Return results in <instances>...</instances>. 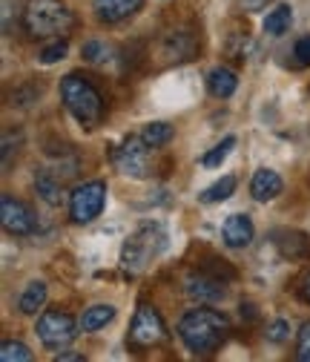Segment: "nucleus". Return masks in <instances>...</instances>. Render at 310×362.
<instances>
[{"mask_svg":"<svg viewBox=\"0 0 310 362\" xmlns=\"http://www.w3.org/2000/svg\"><path fill=\"white\" fill-rule=\"evenodd\" d=\"M75 26V15L64 0H23V29L32 37H64Z\"/></svg>","mask_w":310,"mask_h":362,"instance_id":"obj_2","label":"nucleus"},{"mask_svg":"<svg viewBox=\"0 0 310 362\" xmlns=\"http://www.w3.org/2000/svg\"><path fill=\"white\" fill-rule=\"evenodd\" d=\"M115 320V305H93L86 308L83 316H81V331H101L107 328V322Z\"/></svg>","mask_w":310,"mask_h":362,"instance_id":"obj_18","label":"nucleus"},{"mask_svg":"<svg viewBox=\"0 0 310 362\" xmlns=\"http://www.w3.org/2000/svg\"><path fill=\"white\" fill-rule=\"evenodd\" d=\"M268 4H270V0H242V6H244L247 12H261Z\"/></svg>","mask_w":310,"mask_h":362,"instance_id":"obj_33","label":"nucleus"},{"mask_svg":"<svg viewBox=\"0 0 310 362\" xmlns=\"http://www.w3.org/2000/svg\"><path fill=\"white\" fill-rule=\"evenodd\" d=\"M20 141H23L20 132H6V135H4V170L12 167V153H18Z\"/></svg>","mask_w":310,"mask_h":362,"instance_id":"obj_30","label":"nucleus"},{"mask_svg":"<svg viewBox=\"0 0 310 362\" xmlns=\"http://www.w3.org/2000/svg\"><path fill=\"white\" fill-rule=\"evenodd\" d=\"M290 23H293V9L287 4H279L264 15V32L273 35V37H282L290 29Z\"/></svg>","mask_w":310,"mask_h":362,"instance_id":"obj_20","label":"nucleus"},{"mask_svg":"<svg viewBox=\"0 0 310 362\" xmlns=\"http://www.w3.org/2000/svg\"><path fill=\"white\" fill-rule=\"evenodd\" d=\"M161 52H164V61L169 66L172 64H187L198 52V40H196V35L190 29H172L161 43Z\"/></svg>","mask_w":310,"mask_h":362,"instance_id":"obj_11","label":"nucleus"},{"mask_svg":"<svg viewBox=\"0 0 310 362\" xmlns=\"http://www.w3.org/2000/svg\"><path fill=\"white\" fill-rule=\"evenodd\" d=\"M107 204V185L104 181H86L78 185L69 196V218L75 224H90L104 213Z\"/></svg>","mask_w":310,"mask_h":362,"instance_id":"obj_5","label":"nucleus"},{"mask_svg":"<svg viewBox=\"0 0 310 362\" xmlns=\"http://www.w3.org/2000/svg\"><path fill=\"white\" fill-rule=\"evenodd\" d=\"M293 55L302 66H310V35H302L296 40V47H293Z\"/></svg>","mask_w":310,"mask_h":362,"instance_id":"obj_31","label":"nucleus"},{"mask_svg":"<svg viewBox=\"0 0 310 362\" xmlns=\"http://www.w3.org/2000/svg\"><path fill=\"white\" fill-rule=\"evenodd\" d=\"M40 93H43L40 83H26V86H20L12 93V104L15 107H32L35 101H40Z\"/></svg>","mask_w":310,"mask_h":362,"instance_id":"obj_27","label":"nucleus"},{"mask_svg":"<svg viewBox=\"0 0 310 362\" xmlns=\"http://www.w3.org/2000/svg\"><path fill=\"white\" fill-rule=\"evenodd\" d=\"M264 337H268V342H273V345H282V342L290 337L287 320H273V322L268 325V331H264Z\"/></svg>","mask_w":310,"mask_h":362,"instance_id":"obj_28","label":"nucleus"},{"mask_svg":"<svg viewBox=\"0 0 310 362\" xmlns=\"http://www.w3.org/2000/svg\"><path fill=\"white\" fill-rule=\"evenodd\" d=\"M227 334H230V320L215 308H193L179 320V337L198 356L218 351Z\"/></svg>","mask_w":310,"mask_h":362,"instance_id":"obj_1","label":"nucleus"},{"mask_svg":"<svg viewBox=\"0 0 310 362\" xmlns=\"http://www.w3.org/2000/svg\"><path fill=\"white\" fill-rule=\"evenodd\" d=\"M0 224H4V230L12 233V236H32L37 230L35 213L23 202H18L12 196L0 199Z\"/></svg>","mask_w":310,"mask_h":362,"instance_id":"obj_9","label":"nucleus"},{"mask_svg":"<svg viewBox=\"0 0 310 362\" xmlns=\"http://www.w3.org/2000/svg\"><path fill=\"white\" fill-rule=\"evenodd\" d=\"M83 359V354H75V351H61V354H55V362H81Z\"/></svg>","mask_w":310,"mask_h":362,"instance_id":"obj_34","label":"nucleus"},{"mask_svg":"<svg viewBox=\"0 0 310 362\" xmlns=\"http://www.w3.org/2000/svg\"><path fill=\"white\" fill-rule=\"evenodd\" d=\"M221 236H225V245L227 247H247L256 236V228H253V221L244 216V213H236L225 221V228H221Z\"/></svg>","mask_w":310,"mask_h":362,"instance_id":"obj_14","label":"nucleus"},{"mask_svg":"<svg viewBox=\"0 0 310 362\" xmlns=\"http://www.w3.org/2000/svg\"><path fill=\"white\" fill-rule=\"evenodd\" d=\"M66 52H69L66 40H64V37H55L52 43H47V47H43V49L37 52V61L49 66V64H58V61H64V58H66Z\"/></svg>","mask_w":310,"mask_h":362,"instance_id":"obj_26","label":"nucleus"},{"mask_svg":"<svg viewBox=\"0 0 310 362\" xmlns=\"http://www.w3.org/2000/svg\"><path fill=\"white\" fill-rule=\"evenodd\" d=\"M233 147H236V135H227V139H221V144H215L213 150H207V153L201 156V167H204V170L221 167V164H225V158L233 153Z\"/></svg>","mask_w":310,"mask_h":362,"instance_id":"obj_23","label":"nucleus"},{"mask_svg":"<svg viewBox=\"0 0 310 362\" xmlns=\"http://www.w3.org/2000/svg\"><path fill=\"white\" fill-rule=\"evenodd\" d=\"M236 185H239V181H236V175H221L218 181H215V185H210L201 196H198V202L201 204H215V202H227L233 193H236Z\"/></svg>","mask_w":310,"mask_h":362,"instance_id":"obj_21","label":"nucleus"},{"mask_svg":"<svg viewBox=\"0 0 310 362\" xmlns=\"http://www.w3.org/2000/svg\"><path fill=\"white\" fill-rule=\"evenodd\" d=\"M164 247H167V233H164L161 224L158 221H141L138 230L121 247V264L129 270V274H138V270H144Z\"/></svg>","mask_w":310,"mask_h":362,"instance_id":"obj_4","label":"nucleus"},{"mask_svg":"<svg viewBox=\"0 0 310 362\" xmlns=\"http://www.w3.org/2000/svg\"><path fill=\"white\" fill-rule=\"evenodd\" d=\"M270 242L282 259H293V262L310 259V236L302 230H273Z\"/></svg>","mask_w":310,"mask_h":362,"instance_id":"obj_12","label":"nucleus"},{"mask_svg":"<svg viewBox=\"0 0 310 362\" xmlns=\"http://www.w3.org/2000/svg\"><path fill=\"white\" fill-rule=\"evenodd\" d=\"M221 282H225V279H218V276L210 274V270L198 267V270H193V274H187L184 291H187V296H190L193 302H198V305H213V302L225 299V285H221Z\"/></svg>","mask_w":310,"mask_h":362,"instance_id":"obj_10","label":"nucleus"},{"mask_svg":"<svg viewBox=\"0 0 310 362\" xmlns=\"http://www.w3.org/2000/svg\"><path fill=\"white\" fill-rule=\"evenodd\" d=\"M0 359L4 362H32V351H29V345H23L18 339H4V345H0Z\"/></svg>","mask_w":310,"mask_h":362,"instance_id":"obj_24","label":"nucleus"},{"mask_svg":"<svg viewBox=\"0 0 310 362\" xmlns=\"http://www.w3.org/2000/svg\"><path fill=\"white\" fill-rule=\"evenodd\" d=\"M144 6V0H93V9L101 23H121Z\"/></svg>","mask_w":310,"mask_h":362,"instance_id":"obj_13","label":"nucleus"},{"mask_svg":"<svg viewBox=\"0 0 310 362\" xmlns=\"http://www.w3.org/2000/svg\"><path fill=\"white\" fill-rule=\"evenodd\" d=\"M12 15H18V0H4V32H6V35H9L12 26H15Z\"/></svg>","mask_w":310,"mask_h":362,"instance_id":"obj_32","label":"nucleus"},{"mask_svg":"<svg viewBox=\"0 0 310 362\" xmlns=\"http://www.w3.org/2000/svg\"><path fill=\"white\" fill-rule=\"evenodd\" d=\"M81 55H83L86 64H107V61L112 58V49L107 47L104 40H86L83 49H81Z\"/></svg>","mask_w":310,"mask_h":362,"instance_id":"obj_25","label":"nucleus"},{"mask_svg":"<svg viewBox=\"0 0 310 362\" xmlns=\"http://www.w3.org/2000/svg\"><path fill=\"white\" fill-rule=\"evenodd\" d=\"M302 299H304V302H310V276L302 282Z\"/></svg>","mask_w":310,"mask_h":362,"instance_id":"obj_36","label":"nucleus"},{"mask_svg":"<svg viewBox=\"0 0 310 362\" xmlns=\"http://www.w3.org/2000/svg\"><path fill=\"white\" fill-rule=\"evenodd\" d=\"M150 144L136 135H129V139L112 153V161L118 167V173L129 175V178H147L150 175Z\"/></svg>","mask_w":310,"mask_h":362,"instance_id":"obj_8","label":"nucleus"},{"mask_svg":"<svg viewBox=\"0 0 310 362\" xmlns=\"http://www.w3.org/2000/svg\"><path fill=\"white\" fill-rule=\"evenodd\" d=\"M242 316H244V320H256V316H258V310L253 308V302H242Z\"/></svg>","mask_w":310,"mask_h":362,"instance_id":"obj_35","label":"nucleus"},{"mask_svg":"<svg viewBox=\"0 0 310 362\" xmlns=\"http://www.w3.org/2000/svg\"><path fill=\"white\" fill-rule=\"evenodd\" d=\"M61 98H64V107L72 112V118L81 127H98L101 124V118H104V98H101V93L95 89L93 81H86L78 72L64 75V81H61Z\"/></svg>","mask_w":310,"mask_h":362,"instance_id":"obj_3","label":"nucleus"},{"mask_svg":"<svg viewBox=\"0 0 310 362\" xmlns=\"http://www.w3.org/2000/svg\"><path fill=\"white\" fill-rule=\"evenodd\" d=\"M81 322H75L69 313H64V310H47L37 320V339L47 345V348H64V345H69L72 339H75V334L81 331L78 328Z\"/></svg>","mask_w":310,"mask_h":362,"instance_id":"obj_7","label":"nucleus"},{"mask_svg":"<svg viewBox=\"0 0 310 362\" xmlns=\"http://www.w3.org/2000/svg\"><path fill=\"white\" fill-rule=\"evenodd\" d=\"M43 302H47V282L35 279V282H29V285H26V291L20 293L18 308H20V313L32 316V313H37V310L43 308Z\"/></svg>","mask_w":310,"mask_h":362,"instance_id":"obj_19","label":"nucleus"},{"mask_svg":"<svg viewBox=\"0 0 310 362\" xmlns=\"http://www.w3.org/2000/svg\"><path fill=\"white\" fill-rule=\"evenodd\" d=\"M35 193L47 202L49 207H58L61 199H64V181L49 167H43V170L35 173Z\"/></svg>","mask_w":310,"mask_h":362,"instance_id":"obj_16","label":"nucleus"},{"mask_svg":"<svg viewBox=\"0 0 310 362\" xmlns=\"http://www.w3.org/2000/svg\"><path fill=\"white\" fill-rule=\"evenodd\" d=\"M296 359L299 362H310V322H304L299 328V337H296Z\"/></svg>","mask_w":310,"mask_h":362,"instance_id":"obj_29","label":"nucleus"},{"mask_svg":"<svg viewBox=\"0 0 310 362\" xmlns=\"http://www.w3.org/2000/svg\"><path fill=\"white\" fill-rule=\"evenodd\" d=\"M172 135H175V127L167 124V121H153L141 129V139L150 144V147H164L172 141Z\"/></svg>","mask_w":310,"mask_h":362,"instance_id":"obj_22","label":"nucleus"},{"mask_svg":"<svg viewBox=\"0 0 310 362\" xmlns=\"http://www.w3.org/2000/svg\"><path fill=\"white\" fill-rule=\"evenodd\" d=\"M282 190H285V181H282L279 173H273V170H256V175L250 181V196L256 202H261V204L273 202Z\"/></svg>","mask_w":310,"mask_h":362,"instance_id":"obj_15","label":"nucleus"},{"mask_svg":"<svg viewBox=\"0 0 310 362\" xmlns=\"http://www.w3.org/2000/svg\"><path fill=\"white\" fill-rule=\"evenodd\" d=\"M164 337H167V328H164L161 313L150 302H141L138 310H136V316H132L126 342L132 348H150V345H158Z\"/></svg>","mask_w":310,"mask_h":362,"instance_id":"obj_6","label":"nucleus"},{"mask_svg":"<svg viewBox=\"0 0 310 362\" xmlns=\"http://www.w3.org/2000/svg\"><path fill=\"white\" fill-rule=\"evenodd\" d=\"M239 86V78L230 72V69H213L207 75V89L213 98H230Z\"/></svg>","mask_w":310,"mask_h":362,"instance_id":"obj_17","label":"nucleus"}]
</instances>
